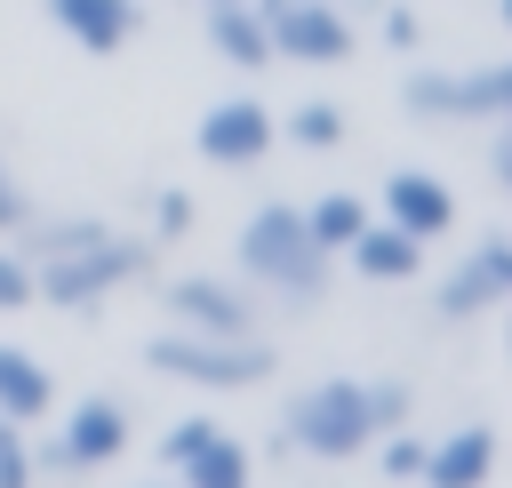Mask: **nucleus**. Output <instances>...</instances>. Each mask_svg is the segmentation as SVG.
Here are the masks:
<instances>
[{
  "mask_svg": "<svg viewBox=\"0 0 512 488\" xmlns=\"http://www.w3.org/2000/svg\"><path fill=\"white\" fill-rule=\"evenodd\" d=\"M240 280H256L264 296H280L288 312H304V304H320V288H328V248H312V232H304V216L288 208V200H264L248 224H240Z\"/></svg>",
  "mask_w": 512,
  "mask_h": 488,
  "instance_id": "obj_1",
  "label": "nucleus"
},
{
  "mask_svg": "<svg viewBox=\"0 0 512 488\" xmlns=\"http://www.w3.org/2000/svg\"><path fill=\"white\" fill-rule=\"evenodd\" d=\"M144 272H152V240H136V232H96V240L32 264V304L88 312V304H104L112 288H128V280H144Z\"/></svg>",
  "mask_w": 512,
  "mask_h": 488,
  "instance_id": "obj_2",
  "label": "nucleus"
},
{
  "mask_svg": "<svg viewBox=\"0 0 512 488\" xmlns=\"http://www.w3.org/2000/svg\"><path fill=\"white\" fill-rule=\"evenodd\" d=\"M144 368L168 376V384H192V392H248L272 376V344L256 336H200V328H160L144 344Z\"/></svg>",
  "mask_w": 512,
  "mask_h": 488,
  "instance_id": "obj_3",
  "label": "nucleus"
},
{
  "mask_svg": "<svg viewBox=\"0 0 512 488\" xmlns=\"http://www.w3.org/2000/svg\"><path fill=\"white\" fill-rule=\"evenodd\" d=\"M280 432H288V448L328 456V464H344V456L376 448V408H368V384H360V376H320V384H304V392L280 408Z\"/></svg>",
  "mask_w": 512,
  "mask_h": 488,
  "instance_id": "obj_4",
  "label": "nucleus"
},
{
  "mask_svg": "<svg viewBox=\"0 0 512 488\" xmlns=\"http://www.w3.org/2000/svg\"><path fill=\"white\" fill-rule=\"evenodd\" d=\"M400 104L416 120H504L512 112V64H472V72H408L400 80Z\"/></svg>",
  "mask_w": 512,
  "mask_h": 488,
  "instance_id": "obj_5",
  "label": "nucleus"
},
{
  "mask_svg": "<svg viewBox=\"0 0 512 488\" xmlns=\"http://www.w3.org/2000/svg\"><path fill=\"white\" fill-rule=\"evenodd\" d=\"M128 432H136L128 408L112 392H88L80 408H64V432L48 448H32V464H48V472H104V464L128 456Z\"/></svg>",
  "mask_w": 512,
  "mask_h": 488,
  "instance_id": "obj_6",
  "label": "nucleus"
},
{
  "mask_svg": "<svg viewBox=\"0 0 512 488\" xmlns=\"http://www.w3.org/2000/svg\"><path fill=\"white\" fill-rule=\"evenodd\" d=\"M256 8H264L272 56H288V64H344L352 40H360L336 0H256Z\"/></svg>",
  "mask_w": 512,
  "mask_h": 488,
  "instance_id": "obj_7",
  "label": "nucleus"
},
{
  "mask_svg": "<svg viewBox=\"0 0 512 488\" xmlns=\"http://www.w3.org/2000/svg\"><path fill=\"white\" fill-rule=\"evenodd\" d=\"M272 144H280V120H272L256 96H216V104L200 112V128H192V152H200L208 168H256Z\"/></svg>",
  "mask_w": 512,
  "mask_h": 488,
  "instance_id": "obj_8",
  "label": "nucleus"
},
{
  "mask_svg": "<svg viewBox=\"0 0 512 488\" xmlns=\"http://www.w3.org/2000/svg\"><path fill=\"white\" fill-rule=\"evenodd\" d=\"M496 304H512V240H504V232H480V240L464 248V264L432 288V312H440V320H480V312H496Z\"/></svg>",
  "mask_w": 512,
  "mask_h": 488,
  "instance_id": "obj_9",
  "label": "nucleus"
},
{
  "mask_svg": "<svg viewBox=\"0 0 512 488\" xmlns=\"http://www.w3.org/2000/svg\"><path fill=\"white\" fill-rule=\"evenodd\" d=\"M160 304L176 328H200V336H256V304L240 280H216V272H176L160 280Z\"/></svg>",
  "mask_w": 512,
  "mask_h": 488,
  "instance_id": "obj_10",
  "label": "nucleus"
},
{
  "mask_svg": "<svg viewBox=\"0 0 512 488\" xmlns=\"http://www.w3.org/2000/svg\"><path fill=\"white\" fill-rule=\"evenodd\" d=\"M384 224H400L408 240L432 248L440 232H456V184L432 168H392L384 176Z\"/></svg>",
  "mask_w": 512,
  "mask_h": 488,
  "instance_id": "obj_11",
  "label": "nucleus"
},
{
  "mask_svg": "<svg viewBox=\"0 0 512 488\" xmlns=\"http://www.w3.org/2000/svg\"><path fill=\"white\" fill-rule=\"evenodd\" d=\"M48 24L88 56H120L144 32V0H48Z\"/></svg>",
  "mask_w": 512,
  "mask_h": 488,
  "instance_id": "obj_12",
  "label": "nucleus"
},
{
  "mask_svg": "<svg viewBox=\"0 0 512 488\" xmlns=\"http://www.w3.org/2000/svg\"><path fill=\"white\" fill-rule=\"evenodd\" d=\"M496 424H456L448 440H432L424 448V464H416V480L424 488H488L496 480Z\"/></svg>",
  "mask_w": 512,
  "mask_h": 488,
  "instance_id": "obj_13",
  "label": "nucleus"
},
{
  "mask_svg": "<svg viewBox=\"0 0 512 488\" xmlns=\"http://www.w3.org/2000/svg\"><path fill=\"white\" fill-rule=\"evenodd\" d=\"M344 256H352V272L360 280H376V288H392V280H416L424 272V240H408L400 224H384V216H368L352 240H344Z\"/></svg>",
  "mask_w": 512,
  "mask_h": 488,
  "instance_id": "obj_14",
  "label": "nucleus"
},
{
  "mask_svg": "<svg viewBox=\"0 0 512 488\" xmlns=\"http://www.w3.org/2000/svg\"><path fill=\"white\" fill-rule=\"evenodd\" d=\"M208 48L240 72H264L272 64V40H264V8L256 0H208Z\"/></svg>",
  "mask_w": 512,
  "mask_h": 488,
  "instance_id": "obj_15",
  "label": "nucleus"
},
{
  "mask_svg": "<svg viewBox=\"0 0 512 488\" xmlns=\"http://www.w3.org/2000/svg\"><path fill=\"white\" fill-rule=\"evenodd\" d=\"M48 408H56V376H48V368H40L24 344H0V416L32 432Z\"/></svg>",
  "mask_w": 512,
  "mask_h": 488,
  "instance_id": "obj_16",
  "label": "nucleus"
},
{
  "mask_svg": "<svg viewBox=\"0 0 512 488\" xmlns=\"http://www.w3.org/2000/svg\"><path fill=\"white\" fill-rule=\"evenodd\" d=\"M176 488H256V456H248V448L216 424V432H208V440L176 464Z\"/></svg>",
  "mask_w": 512,
  "mask_h": 488,
  "instance_id": "obj_17",
  "label": "nucleus"
},
{
  "mask_svg": "<svg viewBox=\"0 0 512 488\" xmlns=\"http://www.w3.org/2000/svg\"><path fill=\"white\" fill-rule=\"evenodd\" d=\"M296 216H304V232H312V248H328V256H344V240H352V232H360V224H368L376 208H368L360 192H320V200H312V208H296Z\"/></svg>",
  "mask_w": 512,
  "mask_h": 488,
  "instance_id": "obj_18",
  "label": "nucleus"
},
{
  "mask_svg": "<svg viewBox=\"0 0 512 488\" xmlns=\"http://www.w3.org/2000/svg\"><path fill=\"white\" fill-rule=\"evenodd\" d=\"M280 136H288L296 152H336V144H344V112H336L328 96H304V104L280 120Z\"/></svg>",
  "mask_w": 512,
  "mask_h": 488,
  "instance_id": "obj_19",
  "label": "nucleus"
},
{
  "mask_svg": "<svg viewBox=\"0 0 512 488\" xmlns=\"http://www.w3.org/2000/svg\"><path fill=\"white\" fill-rule=\"evenodd\" d=\"M32 480H40L32 440H24V424H8V416H0V488H32Z\"/></svg>",
  "mask_w": 512,
  "mask_h": 488,
  "instance_id": "obj_20",
  "label": "nucleus"
},
{
  "mask_svg": "<svg viewBox=\"0 0 512 488\" xmlns=\"http://www.w3.org/2000/svg\"><path fill=\"white\" fill-rule=\"evenodd\" d=\"M208 432H216V416H176V424L160 432V464L176 472V464H184V456H192V448H200Z\"/></svg>",
  "mask_w": 512,
  "mask_h": 488,
  "instance_id": "obj_21",
  "label": "nucleus"
},
{
  "mask_svg": "<svg viewBox=\"0 0 512 488\" xmlns=\"http://www.w3.org/2000/svg\"><path fill=\"white\" fill-rule=\"evenodd\" d=\"M376 440H384V480H416L424 440H416V432H400V424H392V432H376Z\"/></svg>",
  "mask_w": 512,
  "mask_h": 488,
  "instance_id": "obj_22",
  "label": "nucleus"
},
{
  "mask_svg": "<svg viewBox=\"0 0 512 488\" xmlns=\"http://www.w3.org/2000/svg\"><path fill=\"white\" fill-rule=\"evenodd\" d=\"M24 304H32V264L0 240V312H24Z\"/></svg>",
  "mask_w": 512,
  "mask_h": 488,
  "instance_id": "obj_23",
  "label": "nucleus"
},
{
  "mask_svg": "<svg viewBox=\"0 0 512 488\" xmlns=\"http://www.w3.org/2000/svg\"><path fill=\"white\" fill-rule=\"evenodd\" d=\"M368 408H376V432L408 424V384H400V376H376V384H368Z\"/></svg>",
  "mask_w": 512,
  "mask_h": 488,
  "instance_id": "obj_24",
  "label": "nucleus"
},
{
  "mask_svg": "<svg viewBox=\"0 0 512 488\" xmlns=\"http://www.w3.org/2000/svg\"><path fill=\"white\" fill-rule=\"evenodd\" d=\"M184 224H192V192H176V184H168V192H160V216H152V240H176Z\"/></svg>",
  "mask_w": 512,
  "mask_h": 488,
  "instance_id": "obj_25",
  "label": "nucleus"
},
{
  "mask_svg": "<svg viewBox=\"0 0 512 488\" xmlns=\"http://www.w3.org/2000/svg\"><path fill=\"white\" fill-rule=\"evenodd\" d=\"M384 40H392V48H416V40H424L416 8H384Z\"/></svg>",
  "mask_w": 512,
  "mask_h": 488,
  "instance_id": "obj_26",
  "label": "nucleus"
},
{
  "mask_svg": "<svg viewBox=\"0 0 512 488\" xmlns=\"http://www.w3.org/2000/svg\"><path fill=\"white\" fill-rule=\"evenodd\" d=\"M24 216H32V208H24V192H16V176L0 168V240H8V232H16Z\"/></svg>",
  "mask_w": 512,
  "mask_h": 488,
  "instance_id": "obj_27",
  "label": "nucleus"
},
{
  "mask_svg": "<svg viewBox=\"0 0 512 488\" xmlns=\"http://www.w3.org/2000/svg\"><path fill=\"white\" fill-rule=\"evenodd\" d=\"M488 176L512 184V136H504V120H496V144H488Z\"/></svg>",
  "mask_w": 512,
  "mask_h": 488,
  "instance_id": "obj_28",
  "label": "nucleus"
},
{
  "mask_svg": "<svg viewBox=\"0 0 512 488\" xmlns=\"http://www.w3.org/2000/svg\"><path fill=\"white\" fill-rule=\"evenodd\" d=\"M136 488H176V480H136Z\"/></svg>",
  "mask_w": 512,
  "mask_h": 488,
  "instance_id": "obj_29",
  "label": "nucleus"
},
{
  "mask_svg": "<svg viewBox=\"0 0 512 488\" xmlns=\"http://www.w3.org/2000/svg\"><path fill=\"white\" fill-rule=\"evenodd\" d=\"M200 8H208V0H200Z\"/></svg>",
  "mask_w": 512,
  "mask_h": 488,
  "instance_id": "obj_30",
  "label": "nucleus"
}]
</instances>
